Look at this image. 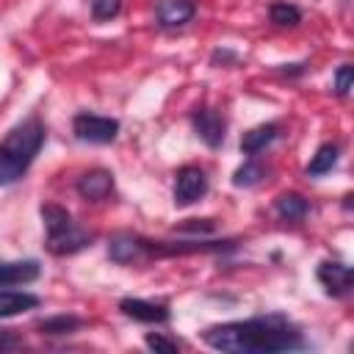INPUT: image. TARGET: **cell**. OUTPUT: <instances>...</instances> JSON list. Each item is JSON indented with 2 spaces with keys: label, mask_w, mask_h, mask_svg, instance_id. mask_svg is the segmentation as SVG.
I'll return each instance as SVG.
<instances>
[{
  "label": "cell",
  "mask_w": 354,
  "mask_h": 354,
  "mask_svg": "<svg viewBox=\"0 0 354 354\" xmlns=\"http://www.w3.org/2000/svg\"><path fill=\"white\" fill-rule=\"evenodd\" d=\"M202 337L210 348L227 354H271V351H290L304 346L301 332L279 315L218 324L210 326Z\"/></svg>",
  "instance_id": "obj_1"
},
{
  "label": "cell",
  "mask_w": 354,
  "mask_h": 354,
  "mask_svg": "<svg viewBox=\"0 0 354 354\" xmlns=\"http://www.w3.org/2000/svg\"><path fill=\"white\" fill-rule=\"evenodd\" d=\"M44 144V124L39 119H25L11 127L0 141V188L17 183Z\"/></svg>",
  "instance_id": "obj_2"
},
{
  "label": "cell",
  "mask_w": 354,
  "mask_h": 354,
  "mask_svg": "<svg viewBox=\"0 0 354 354\" xmlns=\"http://www.w3.org/2000/svg\"><path fill=\"white\" fill-rule=\"evenodd\" d=\"M41 221L47 230V249L53 254H72V252H80L91 243V235L86 230H80L72 221V216L58 205H44Z\"/></svg>",
  "instance_id": "obj_3"
},
{
  "label": "cell",
  "mask_w": 354,
  "mask_h": 354,
  "mask_svg": "<svg viewBox=\"0 0 354 354\" xmlns=\"http://www.w3.org/2000/svg\"><path fill=\"white\" fill-rule=\"evenodd\" d=\"M72 130L80 141L88 144H111L119 133V122L111 116H97V113H77L72 122Z\"/></svg>",
  "instance_id": "obj_4"
},
{
  "label": "cell",
  "mask_w": 354,
  "mask_h": 354,
  "mask_svg": "<svg viewBox=\"0 0 354 354\" xmlns=\"http://www.w3.org/2000/svg\"><path fill=\"white\" fill-rule=\"evenodd\" d=\"M205 194H207V177H205V171L199 166H183L177 171V180H174V205L177 207L194 205Z\"/></svg>",
  "instance_id": "obj_5"
},
{
  "label": "cell",
  "mask_w": 354,
  "mask_h": 354,
  "mask_svg": "<svg viewBox=\"0 0 354 354\" xmlns=\"http://www.w3.org/2000/svg\"><path fill=\"white\" fill-rule=\"evenodd\" d=\"M318 282L326 288V293L332 296H346L351 290V282H354V274L348 266L343 263H321L318 266Z\"/></svg>",
  "instance_id": "obj_6"
},
{
  "label": "cell",
  "mask_w": 354,
  "mask_h": 354,
  "mask_svg": "<svg viewBox=\"0 0 354 354\" xmlns=\"http://www.w3.org/2000/svg\"><path fill=\"white\" fill-rule=\"evenodd\" d=\"M194 130L196 136L207 144V147H218L224 141V130H227V122L221 119V113L210 111V108H202L194 113Z\"/></svg>",
  "instance_id": "obj_7"
},
{
  "label": "cell",
  "mask_w": 354,
  "mask_h": 354,
  "mask_svg": "<svg viewBox=\"0 0 354 354\" xmlns=\"http://www.w3.org/2000/svg\"><path fill=\"white\" fill-rule=\"evenodd\" d=\"M113 191V174L105 169H91L77 180V194L88 202H100Z\"/></svg>",
  "instance_id": "obj_8"
},
{
  "label": "cell",
  "mask_w": 354,
  "mask_h": 354,
  "mask_svg": "<svg viewBox=\"0 0 354 354\" xmlns=\"http://www.w3.org/2000/svg\"><path fill=\"white\" fill-rule=\"evenodd\" d=\"M119 310L136 321H144V324H163L169 321V310L163 304H152V301H144V299H122L119 301Z\"/></svg>",
  "instance_id": "obj_9"
},
{
  "label": "cell",
  "mask_w": 354,
  "mask_h": 354,
  "mask_svg": "<svg viewBox=\"0 0 354 354\" xmlns=\"http://www.w3.org/2000/svg\"><path fill=\"white\" fill-rule=\"evenodd\" d=\"M41 266L36 260H14V263H0V285H28L39 279Z\"/></svg>",
  "instance_id": "obj_10"
},
{
  "label": "cell",
  "mask_w": 354,
  "mask_h": 354,
  "mask_svg": "<svg viewBox=\"0 0 354 354\" xmlns=\"http://www.w3.org/2000/svg\"><path fill=\"white\" fill-rule=\"evenodd\" d=\"M147 252H149V243L141 241V238H133V235H116L108 246V254L116 263H133V260L144 257Z\"/></svg>",
  "instance_id": "obj_11"
},
{
  "label": "cell",
  "mask_w": 354,
  "mask_h": 354,
  "mask_svg": "<svg viewBox=\"0 0 354 354\" xmlns=\"http://www.w3.org/2000/svg\"><path fill=\"white\" fill-rule=\"evenodd\" d=\"M194 17L191 0H160L158 3V19L163 28H180Z\"/></svg>",
  "instance_id": "obj_12"
},
{
  "label": "cell",
  "mask_w": 354,
  "mask_h": 354,
  "mask_svg": "<svg viewBox=\"0 0 354 354\" xmlns=\"http://www.w3.org/2000/svg\"><path fill=\"white\" fill-rule=\"evenodd\" d=\"M39 307V296L22 290H0V318H11Z\"/></svg>",
  "instance_id": "obj_13"
},
{
  "label": "cell",
  "mask_w": 354,
  "mask_h": 354,
  "mask_svg": "<svg viewBox=\"0 0 354 354\" xmlns=\"http://www.w3.org/2000/svg\"><path fill=\"white\" fill-rule=\"evenodd\" d=\"M277 130H279L277 124H260V127L243 133V138H241V149H243L246 155H257L260 149H266V147L277 138Z\"/></svg>",
  "instance_id": "obj_14"
},
{
  "label": "cell",
  "mask_w": 354,
  "mask_h": 354,
  "mask_svg": "<svg viewBox=\"0 0 354 354\" xmlns=\"http://www.w3.org/2000/svg\"><path fill=\"white\" fill-rule=\"evenodd\" d=\"M277 213L285 221H301L310 213V205L301 194H282V196H277Z\"/></svg>",
  "instance_id": "obj_15"
},
{
  "label": "cell",
  "mask_w": 354,
  "mask_h": 354,
  "mask_svg": "<svg viewBox=\"0 0 354 354\" xmlns=\"http://www.w3.org/2000/svg\"><path fill=\"white\" fill-rule=\"evenodd\" d=\"M335 163H337V144H321V147H318V152L313 155L310 166H307V174L321 177V174L332 171V169H335Z\"/></svg>",
  "instance_id": "obj_16"
},
{
  "label": "cell",
  "mask_w": 354,
  "mask_h": 354,
  "mask_svg": "<svg viewBox=\"0 0 354 354\" xmlns=\"http://www.w3.org/2000/svg\"><path fill=\"white\" fill-rule=\"evenodd\" d=\"M271 22L279 28H293L301 22V11L293 3H274L271 6Z\"/></svg>",
  "instance_id": "obj_17"
},
{
  "label": "cell",
  "mask_w": 354,
  "mask_h": 354,
  "mask_svg": "<svg viewBox=\"0 0 354 354\" xmlns=\"http://www.w3.org/2000/svg\"><path fill=\"white\" fill-rule=\"evenodd\" d=\"M77 326H80V318H75V315H58V318H50V321L41 324V329L47 335H69Z\"/></svg>",
  "instance_id": "obj_18"
},
{
  "label": "cell",
  "mask_w": 354,
  "mask_h": 354,
  "mask_svg": "<svg viewBox=\"0 0 354 354\" xmlns=\"http://www.w3.org/2000/svg\"><path fill=\"white\" fill-rule=\"evenodd\" d=\"M266 171H263V166L260 163H254V160H249V163H243L238 171H235V177H232V183L235 185H254V183H260V177H263Z\"/></svg>",
  "instance_id": "obj_19"
},
{
  "label": "cell",
  "mask_w": 354,
  "mask_h": 354,
  "mask_svg": "<svg viewBox=\"0 0 354 354\" xmlns=\"http://www.w3.org/2000/svg\"><path fill=\"white\" fill-rule=\"evenodd\" d=\"M122 8V0H91V14L97 19H111Z\"/></svg>",
  "instance_id": "obj_20"
},
{
  "label": "cell",
  "mask_w": 354,
  "mask_h": 354,
  "mask_svg": "<svg viewBox=\"0 0 354 354\" xmlns=\"http://www.w3.org/2000/svg\"><path fill=\"white\" fill-rule=\"evenodd\" d=\"M351 66L348 64H343L340 69H337V75H335V91L340 94V97H346L348 94V88H351Z\"/></svg>",
  "instance_id": "obj_21"
},
{
  "label": "cell",
  "mask_w": 354,
  "mask_h": 354,
  "mask_svg": "<svg viewBox=\"0 0 354 354\" xmlns=\"http://www.w3.org/2000/svg\"><path fill=\"white\" fill-rule=\"evenodd\" d=\"M147 346L155 348V351H163V354H174L177 351V343L160 337V335H147Z\"/></svg>",
  "instance_id": "obj_22"
},
{
  "label": "cell",
  "mask_w": 354,
  "mask_h": 354,
  "mask_svg": "<svg viewBox=\"0 0 354 354\" xmlns=\"http://www.w3.org/2000/svg\"><path fill=\"white\" fill-rule=\"evenodd\" d=\"M19 346V340L8 332V329H0V351H6V348H17Z\"/></svg>",
  "instance_id": "obj_23"
}]
</instances>
